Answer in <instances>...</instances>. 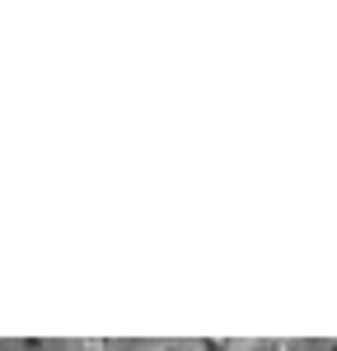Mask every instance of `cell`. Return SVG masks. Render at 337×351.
I'll list each match as a JSON object with an SVG mask.
<instances>
[{
    "instance_id": "4",
    "label": "cell",
    "mask_w": 337,
    "mask_h": 351,
    "mask_svg": "<svg viewBox=\"0 0 337 351\" xmlns=\"http://www.w3.org/2000/svg\"><path fill=\"white\" fill-rule=\"evenodd\" d=\"M155 351H197L188 337H168V342H155Z\"/></svg>"
},
{
    "instance_id": "2",
    "label": "cell",
    "mask_w": 337,
    "mask_h": 351,
    "mask_svg": "<svg viewBox=\"0 0 337 351\" xmlns=\"http://www.w3.org/2000/svg\"><path fill=\"white\" fill-rule=\"evenodd\" d=\"M66 351H117L112 337H75V342H66Z\"/></svg>"
},
{
    "instance_id": "3",
    "label": "cell",
    "mask_w": 337,
    "mask_h": 351,
    "mask_svg": "<svg viewBox=\"0 0 337 351\" xmlns=\"http://www.w3.org/2000/svg\"><path fill=\"white\" fill-rule=\"evenodd\" d=\"M197 351H234L239 342H229V337H192Z\"/></svg>"
},
{
    "instance_id": "5",
    "label": "cell",
    "mask_w": 337,
    "mask_h": 351,
    "mask_svg": "<svg viewBox=\"0 0 337 351\" xmlns=\"http://www.w3.org/2000/svg\"><path fill=\"white\" fill-rule=\"evenodd\" d=\"M323 351H337V337H328V342H323Z\"/></svg>"
},
{
    "instance_id": "6",
    "label": "cell",
    "mask_w": 337,
    "mask_h": 351,
    "mask_svg": "<svg viewBox=\"0 0 337 351\" xmlns=\"http://www.w3.org/2000/svg\"><path fill=\"white\" fill-rule=\"evenodd\" d=\"M140 351H155V347H140Z\"/></svg>"
},
{
    "instance_id": "1",
    "label": "cell",
    "mask_w": 337,
    "mask_h": 351,
    "mask_svg": "<svg viewBox=\"0 0 337 351\" xmlns=\"http://www.w3.org/2000/svg\"><path fill=\"white\" fill-rule=\"evenodd\" d=\"M234 351H300V342H290V337H249Z\"/></svg>"
}]
</instances>
